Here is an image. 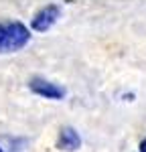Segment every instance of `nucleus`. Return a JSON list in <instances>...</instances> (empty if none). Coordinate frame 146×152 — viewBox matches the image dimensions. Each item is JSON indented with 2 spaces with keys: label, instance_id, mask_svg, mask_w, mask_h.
<instances>
[{
  "label": "nucleus",
  "instance_id": "423d86ee",
  "mask_svg": "<svg viewBox=\"0 0 146 152\" xmlns=\"http://www.w3.org/2000/svg\"><path fill=\"white\" fill-rule=\"evenodd\" d=\"M0 152H4V150H2V148H0Z\"/></svg>",
  "mask_w": 146,
  "mask_h": 152
},
{
  "label": "nucleus",
  "instance_id": "20e7f679",
  "mask_svg": "<svg viewBox=\"0 0 146 152\" xmlns=\"http://www.w3.org/2000/svg\"><path fill=\"white\" fill-rule=\"evenodd\" d=\"M79 146H81V138H79L77 130L71 126H63L57 136V148L63 152H75Z\"/></svg>",
  "mask_w": 146,
  "mask_h": 152
},
{
  "label": "nucleus",
  "instance_id": "f257e3e1",
  "mask_svg": "<svg viewBox=\"0 0 146 152\" xmlns=\"http://www.w3.org/2000/svg\"><path fill=\"white\" fill-rule=\"evenodd\" d=\"M28 41H31V31L20 20L0 23V55L16 53L23 47H26Z\"/></svg>",
  "mask_w": 146,
  "mask_h": 152
},
{
  "label": "nucleus",
  "instance_id": "7ed1b4c3",
  "mask_svg": "<svg viewBox=\"0 0 146 152\" xmlns=\"http://www.w3.org/2000/svg\"><path fill=\"white\" fill-rule=\"evenodd\" d=\"M28 89H31L33 94L45 97V99H63V97H65V87L49 81L45 77H33V79L28 81Z\"/></svg>",
  "mask_w": 146,
  "mask_h": 152
},
{
  "label": "nucleus",
  "instance_id": "f03ea898",
  "mask_svg": "<svg viewBox=\"0 0 146 152\" xmlns=\"http://www.w3.org/2000/svg\"><path fill=\"white\" fill-rule=\"evenodd\" d=\"M59 18H61V6L59 4H47V6L39 8V10L33 14V18H31V28L36 31V33H45V31H49Z\"/></svg>",
  "mask_w": 146,
  "mask_h": 152
},
{
  "label": "nucleus",
  "instance_id": "39448f33",
  "mask_svg": "<svg viewBox=\"0 0 146 152\" xmlns=\"http://www.w3.org/2000/svg\"><path fill=\"white\" fill-rule=\"evenodd\" d=\"M138 152H146V138L140 142V150H138Z\"/></svg>",
  "mask_w": 146,
  "mask_h": 152
}]
</instances>
